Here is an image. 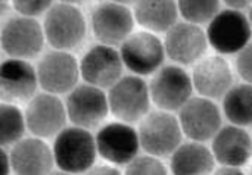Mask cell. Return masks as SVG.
Here are the masks:
<instances>
[{
  "instance_id": "obj_9",
  "label": "cell",
  "mask_w": 252,
  "mask_h": 175,
  "mask_svg": "<svg viewBox=\"0 0 252 175\" xmlns=\"http://www.w3.org/2000/svg\"><path fill=\"white\" fill-rule=\"evenodd\" d=\"M179 111L182 133L193 142H207L221 128L220 109L210 99L190 97Z\"/></svg>"
},
{
  "instance_id": "obj_18",
  "label": "cell",
  "mask_w": 252,
  "mask_h": 175,
  "mask_svg": "<svg viewBox=\"0 0 252 175\" xmlns=\"http://www.w3.org/2000/svg\"><path fill=\"white\" fill-rule=\"evenodd\" d=\"M190 78L193 88L210 100L223 97L233 84L230 65L221 56H208L198 62Z\"/></svg>"
},
{
  "instance_id": "obj_34",
  "label": "cell",
  "mask_w": 252,
  "mask_h": 175,
  "mask_svg": "<svg viewBox=\"0 0 252 175\" xmlns=\"http://www.w3.org/2000/svg\"><path fill=\"white\" fill-rule=\"evenodd\" d=\"M111 1H115V3H120V4H128V3H134L137 0H111Z\"/></svg>"
},
{
  "instance_id": "obj_28",
  "label": "cell",
  "mask_w": 252,
  "mask_h": 175,
  "mask_svg": "<svg viewBox=\"0 0 252 175\" xmlns=\"http://www.w3.org/2000/svg\"><path fill=\"white\" fill-rule=\"evenodd\" d=\"M236 55V71L245 83L251 84V43Z\"/></svg>"
},
{
  "instance_id": "obj_17",
  "label": "cell",
  "mask_w": 252,
  "mask_h": 175,
  "mask_svg": "<svg viewBox=\"0 0 252 175\" xmlns=\"http://www.w3.org/2000/svg\"><path fill=\"white\" fill-rule=\"evenodd\" d=\"M37 86V71L27 60L10 58L0 63V100L3 103L31 100Z\"/></svg>"
},
{
  "instance_id": "obj_11",
  "label": "cell",
  "mask_w": 252,
  "mask_h": 175,
  "mask_svg": "<svg viewBox=\"0 0 252 175\" xmlns=\"http://www.w3.org/2000/svg\"><path fill=\"white\" fill-rule=\"evenodd\" d=\"M94 142L97 153L115 165H127L140 149L137 131L126 122L106 124L97 131Z\"/></svg>"
},
{
  "instance_id": "obj_33",
  "label": "cell",
  "mask_w": 252,
  "mask_h": 175,
  "mask_svg": "<svg viewBox=\"0 0 252 175\" xmlns=\"http://www.w3.org/2000/svg\"><path fill=\"white\" fill-rule=\"evenodd\" d=\"M7 7H9V0H0V16L4 15Z\"/></svg>"
},
{
  "instance_id": "obj_6",
  "label": "cell",
  "mask_w": 252,
  "mask_h": 175,
  "mask_svg": "<svg viewBox=\"0 0 252 175\" xmlns=\"http://www.w3.org/2000/svg\"><path fill=\"white\" fill-rule=\"evenodd\" d=\"M151 100L165 112L179 111L190 97L193 84L190 75L180 66H161L148 86Z\"/></svg>"
},
{
  "instance_id": "obj_31",
  "label": "cell",
  "mask_w": 252,
  "mask_h": 175,
  "mask_svg": "<svg viewBox=\"0 0 252 175\" xmlns=\"http://www.w3.org/2000/svg\"><path fill=\"white\" fill-rule=\"evenodd\" d=\"M227 6H230V9H236V10H241V9H245L250 6L251 0H223Z\"/></svg>"
},
{
  "instance_id": "obj_7",
  "label": "cell",
  "mask_w": 252,
  "mask_h": 175,
  "mask_svg": "<svg viewBox=\"0 0 252 175\" xmlns=\"http://www.w3.org/2000/svg\"><path fill=\"white\" fill-rule=\"evenodd\" d=\"M123 65L136 75H151L158 71L165 59L162 41L151 31L131 32L120 49Z\"/></svg>"
},
{
  "instance_id": "obj_32",
  "label": "cell",
  "mask_w": 252,
  "mask_h": 175,
  "mask_svg": "<svg viewBox=\"0 0 252 175\" xmlns=\"http://www.w3.org/2000/svg\"><path fill=\"white\" fill-rule=\"evenodd\" d=\"M211 175H245L239 168H233V167H223L217 171H213Z\"/></svg>"
},
{
  "instance_id": "obj_13",
  "label": "cell",
  "mask_w": 252,
  "mask_h": 175,
  "mask_svg": "<svg viewBox=\"0 0 252 175\" xmlns=\"http://www.w3.org/2000/svg\"><path fill=\"white\" fill-rule=\"evenodd\" d=\"M80 77V66L75 58L66 52L55 50L47 53L37 66L40 87L50 94H62L72 90Z\"/></svg>"
},
{
  "instance_id": "obj_2",
  "label": "cell",
  "mask_w": 252,
  "mask_h": 175,
  "mask_svg": "<svg viewBox=\"0 0 252 175\" xmlns=\"http://www.w3.org/2000/svg\"><path fill=\"white\" fill-rule=\"evenodd\" d=\"M86 21L78 7L74 4L59 3L52 6L44 18V38L56 50H71L86 37Z\"/></svg>"
},
{
  "instance_id": "obj_10",
  "label": "cell",
  "mask_w": 252,
  "mask_h": 175,
  "mask_svg": "<svg viewBox=\"0 0 252 175\" xmlns=\"http://www.w3.org/2000/svg\"><path fill=\"white\" fill-rule=\"evenodd\" d=\"M65 111L74 125L86 130L94 128L108 117V97L102 88L83 84L71 90L66 97Z\"/></svg>"
},
{
  "instance_id": "obj_3",
  "label": "cell",
  "mask_w": 252,
  "mask_h": 175,
  "mask_svg": "<svg viewBox=\"0 0 252 175\" xmlns=\"http://www.w3.org/2000/svg\"><path fill=\"white\" fill-rule=\"evenodd\" d=\"M207 41L221 55H236L250 44L251 25L245 13L236 9L219 10L208 22Z\"/></svg>"
},
{
  "instance_id": "obj_21",
  "label": "cell",
  "mask_w": 252,
  "mask_h": 175,
  "mask_svg": "<svg viewBox=\"0 0 252 175\" xmlns=\"http://www.w3.org/2000/svg\"><path fill=\"white\" fill-rule=\"evenodd\" d=\"M216 159L211 150L199 142L180 145L171 156L173 175H211Z\"/></svg>"
},
{
  "instance_id": "obj_35",
  "label": "cell",
  "mask_w": 252,
  "mask_h": 175,
  "mask_svg": "<svg viewBox=\"0 0 252 175\" xmlns=\"http://www.w3.org/2000/svg\"><path fill=\"white\" fill-rule=\"evenodd\" d=\"M62 3H66V4H75V3H81L84 0H61Z\"/></svg>"
},
{
  "instance_id": "obj_27",
  "label": "cell",
  "mask_w": 252,
  "mask_h": 175,
  "mask_svg": "<svg viewBox=\"0 0 252 175\" xmlns=\"http://www.w3.org/2000/svg\"><path fill=\"white\" fill-rule=\"evenodd\" d=\"M13 7L22 16H38L50 9L52 0H12Z\"/></svg>"
},
{
  "instance_id": "obj_5",
  "label": "cell",
  "mask_w": 252,
  "mask_h": 175,
  "mask_svg": "<svg viewBox=\"0 0 252 175\" xmlns=\"http://www.w3.org/2000/svg\"><path fill=\"white\" fill-rule=\"evenodd\" d=\"M140 147L151 156L171 155L182 145V128L179 119L165 111L148 114L139 125Z\"/></svg>"
},
{
  "instance_id": "obj_24",
  "label": "cell",
  "mask_w": 252,
  "mask_h": 175,
  "mask_svg": "<svg viewBox=\"0 0 252 175\" xmlns=\"http://www.w3.org/2000/svg\"><path fill=\"white\" fill-rule=\"evenodd\" d=\"M25 131V118L12 103H0V147L18 143Z\"/></svg>"
},
{
  "instance_id": "obj_4",
  "label": "cell",
  "mask_w": 252,
  "mask_h": 175,
  "mask_svg": "<svg viewBox=\"0 0 252 175\" xmlns=\"http://www.w3.org/2000/svg\"><path fill=\"white\" fill-rule=\"evenodd\" d=\"M108 106L121 122L133 124L142 121L151 108L148 84L140 77H123L109 90Z\"/></svg>"
},
{
  "instance_id": "obj_25",
  "label": "cell",
  "mask_w": 252,
  "mask_h": 175,
  "mask_svg": "<svg viewBox=\"0 0 252 175\" xmlns=\"http://www.w3.org/2000/svg\"><path fill=\"white\" fill-rule=\"evenodd\" d=\"M177 10L195 25L210 22L220 10V0H177Z\"/></svg>"
},
{
  "instance_id": "obj_23",
  "label": "cell",
  "mask_w": 252,
  "mask_h": 175,
  "mask_svg": "<svg viewBox=\"0 0 252 175\" xmlns=\"http://www.w3.org/2000/svg\"><path fill=\"white\" fill-rule=\"evenodd\" d=\"M223 111L233 125L242 128L251 125V84L232 86L223 96Z\"/></svg>"
},
{
  "instance_id": "obj_19",
  "label": "cell",
  "mask_w": 252,
  "mask_h": 175,
  "mask_svg": "<svg viewBox=\"0 0 252 175\" xmlns=\"http://www.w3.org/2000/svg\"><path fill=\"white\" fill-rule=\"evenodd\" d=\"M9 161L16 175H49L55 164L50 147L38 137L21 139L15 143Z\"/></svg>"
},
{
  "instance_id": "obj_12",
  "label": "cell",
  "mask_w": 252,
  "mask_h": 175,
  "mask_svg": "<svg viewBox=\"0 0 252 175\" xmlns=\"http://www.w3.org/2000/svg\"><path fill=\"white\" fill-rule=\"evenodd\" d=\"M134 28L131 10L115 1L100 3L92 13V29L94 37L105 46L121 44Z\"/></svg>"
},
{
  "instance_id": "obj_29",
  "label": "cell",
  "mask_w": 252,
  "mask_h": 175,
  "mask_svg": "<svg viewBox=\"0 0 252 175\" xmlns=\"http://www.w3.org/2000/svg\"><path fill=\"white\" fill-rule=\"evenodd\" d=\"M87 175H121L117 168L112 167H96V168H90Z\"/></svg>"
},
{
  "instance_id": "obj_8",
  "label": "cell",
  "mask_w": 252,
  "mask_h": 175,
  "mask_svg": "<svg viewBox=\"0 0 252 175\" xmlns=\"http://www.w3.org/2000/svg\"><path fill=\"white\" fill-rule=\"evenodd\" d=\"M44 43V32L40 22L30 16L10 18L1 28L0 44L6 55L15 59L37 56Z\"/></svg>"
},
{
  "instance_id": "obj_20",
  "label": "cell",
  "mask_w": 252,
  "mask_h": 175,
  "mask_svg": "<svg viewBox=\"0 0 252 175\" xmlns=\"http://www.w3.org/2000/svg\"><path fill=\"white\" fill-rule=\"evenodd\" d=\"M213 139L211 153L217 162L233 168L247 165L251 158V137L242 127H221Z\"/></svg>"
},
{
  "instance_id": "obj_26",
  "label": "cell",
  "mask_w": 252,
  "mask_h": 175,
  "mask_svg": "<svg viewBox=\"0 0 252 175\" xmlns=\"http://www.w3.org/2000/svg\"><path fill=\"white\" fill-rule=\"evenodd\" d=\"M124 175H168L164 164L155 156H136L127 164Z\"/></svg>"
},
{
  "instance_id": "obj_15",
  "label": "cell",
  "mask_w": 252,
  "mask_h": 175,
  "mask_svg": "<svg viewBox=\"0 0 252 175\" xmlns=\"http://www.w3.org/2000/svg\"><path fill=\"white\" fill-rule=\"evenodd\" d=\"M165 55L180 65L198 62L207 52L208 41L204 29L190 22H176L165 34Z\"/></svg>"
},
{
  "instance_id": "obj_14",
  "label": "cell",
  "mask_w": 252,
  "mask_h": 175,
  "mask_svg": "<svg viewBox=\"0 0 252 175\" xmlns=\"http://www.w3.org/2000/svg\"><path fill=\"white\" fill-rule=\"evenodd\" d=\"M65 105L56 94L41 93L34 96L25 111V125L38 139H49L65 128Z\"/></svg>"
},
{
  "instance_id": "obj_1",
  "label": "cell",
  "mask_w": 252,
  "mask_h": 175,
  "mask_svg": "<svg viewBox=\"0 0 252 175\" xmlns=\"http://www.w3.org/2000/svg\"><path fill=\"white\" fill-rule=\"evenodd\" d=\"M53 161L68 174H83L93 168L96 161L94 137L81 127H68L56 134L53 143Z\"/></svg>"
},
{
  "instance_id": "obj_22",
  "label": "cell",
  "mask_w": 252,
  "mask_h": 175,
  "mask_svg": "<svg viewBox=\"0 0 252 175\" xmlns=\"http://www.w3.org/2000/svg\"><path fill=\"white\" fill-rule=\"evenodd\" d=\"M134 19L151 32H167L179 16L176 0H137Z\"/></svg>"
},
{
  "instance_id": "obj_30",
  "label": "cell",
  "mask_w": 252,
  "mask_h": 175,
  "mask_svg": "<svg viewBox=\"0 0 252 175\" xmlns=\"http://www.w3.org/2000/svg\"><path fill=\"white\" fill-rule=\"evenodd\" d=\"M10 161L6 152L0 147V175H9L10 173Z\"/></svg>"
},
{
  "instance_id": "obj_16",
  "label": "cell",
  "mask_w": 252,
  "mask_h": 175,
  "mask_svg": "<svg viewBox=\"0 0 252 175\" xmlns=\"http://www.w3.org/2000/svg\"><path fill=\"white\" fill-rule=\"evenodd\" d=\"M80 74L84 81L97 88L112 87L123 74L120 52L111 46H93L80 62Z\"/></svg>"
},
{
  "instance_id": "obj_36",
  "label": "cell",
  "mask_w": 252,
  "mask_h": 175,
  "mask_svg": "<svg viewBox=\"0 0 252 175\" xmlns=\"http://www.w3.org/2000/svg\"><path fill=\"white\" fill-rule=\"evenodd\" d=\"M49 175H72V174H68V173H63V171H59V173H50Z\"/></svg>"
}]
</instances>
